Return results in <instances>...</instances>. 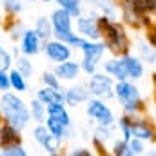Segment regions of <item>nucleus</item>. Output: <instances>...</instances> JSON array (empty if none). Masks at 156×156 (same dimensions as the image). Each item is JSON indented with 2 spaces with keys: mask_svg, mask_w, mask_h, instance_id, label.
Masks as SVG:
<instances>
[{
  "mask_svg": "<svg viewBox=\"0 0 156 156\" xmlns=\"http://www.w3.org/2000/svg\"><path fill=\"white\" fill-rule=\"evenodd\" d=\"M9 80H11V91H15V93H18V94H22V93H26V91L29 89V83H27L29 78L24 76L15 66L9 69Z\"/></svg>",
  "mask_w": 156,
  "mask_h": 156,
  "instance_id": "23",
  "label": "nucleus"
},
{
  "mask_svg": "<svg viewBox=\"0 0 156 156\" xmlns=\"http://www.w3.org/2000/svg\"><path fill=\"white\" fill-rule=\"evenodd\" d=\"M35 96L40 102H44L45 105L55 104V102H64V89H55V87H47L42 85L40 89L35 91Z\"/></svg>",
  "mask_w": 156,
  "mask_h": 156,
  "instance_id": "21",
  "label": "nucleus"
},
{
  "mask_svg": "<svg viewBox=\"0 0 156 156\" xmlns=\"http://www.w3.org/2000/svg\"><path fill=\"white\" fill-rule=\"evenodd\" d=\"M154 142H156V140H154Z\"/></svg>",
  "mask_w": 156,
  "mask_h": 156,
  "instance_id": "43",
  "label": "nucleus"
},
{
  "mask_svg": "<svg viewBox=\"0 0 156 156\" xmlns=\"http://www.w3.org/2000/svg\"><path fill=\"white\" fill-rule=\"evenodd\" d=\"M26 2H37V0H26Z\"/></svg>",
  "mask_w": 156,
  "mask_h": 156,
  "instance_id": "41",
  "label": "nucleus"
},
{
  "mask_svg": "<svg viewBox=\"0 0 156 156\" xmlns=\"http://www.w3.org/2000/svg\"><path fill=\"white\" fill-rule=\"evenodd\" d=\"M35 31L38 33V37L42 38V42L53 38V24L49 16H38L35 20Z\"/></svg>",
  "mask_w": 156,
  "mask_h": 156,
  "instance_id": "25",
  "label": "nucleus"
},
{
  "mask_svg": "<svg viewBox=\"0 0 156 156\" xmlns=\"http://www.w3.org/2000/svg\"><path fill=\"white\" fill-rule=\"evenodd\" d=\"M91 4V9L96 11L98 15H104L107 18L118 20L120 16V0H83Z\"/></svg>",
  "mask_w": 156,
  "mask_h": 156,
  "instance_id": "17",
  "label": "nucleus"
},
{
  "mask_svg": "<svg viewBox=\"0 0 156 156\" xmlns=\"http://www.w3.org/2000/svg\"><path fill=\"white\" fill-rule=\"evenodd\" d=\"M147 142L140 140V138H131L129 140V151H131V156H140V154H145L147 153V147H145Z\"/></svg>",
  "mask_w": 156,
  "mask_h": 156,
  "instance_id": "33",
  "label": "nucleus"
},
{
  "mask_svg": "<svg viewBox=\"0 0 156 156\" xmlns=\"http://www.w3.org/2000/svg\"><path fill=\"white\" fill-rule=\"evenodd\" d=\"M145 13L136 0H120V20L133 29H144Z\"/></svg>",
  "mask_w": 156,
  "mask_h": 156,
  "instance_id": "10",
  "label": "nucleus"
},
{
  "mask_svg": "<svg viewBox=\"0 0 156 156\" xmlns=\"http://www.w3.org/2000/svg\"><path fill=\"white\" fill-rule=\"evenodd\" d=\"M111 154L113 156H131V151H129V140H123L122 136L120 138H115L111 142V147H109Z\"/></svg>",
  "mask_w": 156,
  "mask_h": 156,
  "instance_id": "31",
  "label": "nucleus"
},
{
  "mask_svg": "<svg viewBox=\"0 0 156 156\" xmlns=\"http://www.w3.org/2000/svg\"><path fill=\"white\" fill-rule=\"evenodd\" d=\"M44 123H45V127L49 129V133H51L56 140H60L62 144H64L67 138H71V134H73V127H67L66 123H62L56 116L47 115V118H45Z\"/></svg>",
  "mask_w": 156,
  "mask_h": 156,
  "instance_id": "19",
  "label": "nucleus"
},
{
  "mask_svg": "<svg viewBox=\"0 0 156 156\" xmlns=\"http://www.w3.org/2000/svg\"><path fill=\"white\" fill-rule=\"evenodd\" d=\"M51 24H53V37L58 40H62L64 37H67L69 33L75 31V16L66 11L64 7H55L53 13L49 15Z\"/></svg>",
  "mask_w": 156,
  "mask_h": 156,
  "instance_id": "8",
  "label": "nucleus"
},
{
  "mask_svg": "<svg viewBox=\"0 0 156 156\" xmlns=\"http://www.w3.org/2000/svg\"><path fill=\"white\" fill-rule=\"evenodd\" d=\"M18 45H20V53L22 55H26V56H37V55L42 53L44 42L38 37V33L35 31V27H26V31H24L20 42H18Z\"/></svg>",
  "mask_w": 156,
  "mask_h": 156,
  "instance_id": "14",
  "label": "nucleus"
},
{
  "mask_svg": "<svg viewBox=\"0 0 156 156\" xmlns=\"http://www.w3.org/2000/svg\"><path fill=\"white\" fill-rule=\"evenodd\" d=\"M80 53H82V58H80L82 71L89 76L102 67V62L109 51L104 40H85L83 45L80 47Z\"/></svg>",
  "mask_w": 156,
  "mask_h": 156,
  "instance_id": "4",
  "label": "nucleus"
},
{
  "mask_svg": "<svg viewBox=\"0 0 156 156\" xmlns=\"http://www.w3.org/2000/svg\"><path fill=\"white\" fill-rule=\"evenodd\" d=\"M31 136H33V142L38 145L45 154L55 156V154L60 153L62 142L56 140V138L49 133V129L45 127V123H35V127H33V131H31Z\"/></svg>",
  "mask_w": 156,
  "mask_h": 156,
  "instance_id": "11",
  "label": "nucleus"
},
{
  "mask_svg": "<svg viewBox=\"0 0 156 156\" xmlns=\"http://www.w3.org/2000/svg\"><path fill=\"white\" fill-rule=\"evenodd\" d=\"M40 80H42V85L55 87V89H62V80L56 76V73H55L53 69H49V71H44Z\"/></svg>",
  "mask_w": 156,
  "mask_h": 156,
  "instance_id": "32",
  "label": "nucleus"
},
{
  "mask_svg": "<svg viewBox=\"0 0 156 156\" xmlns=\"http://www.w3.org/2000/svg\"><path fill=\"white\" fill-rule=\"evenodd\" d=\"M55 4L58 7H64L66 11H69L75 18L83 13V0H55Z\"/></svg>",
  "mask_w": 156,
  "mask_h": 156,
  "instance_id": "27",
  "label": "nucleus"
},
{
  "mask_svg": "<svg viewBox=\"0 0 156 156\" xmlns=\"http://www.w3.org/2000/svg\"><path fill=\"white\" fill-rule=\"evenodd\" d=\"M42 53L45 55V58H47L53 66L73 58V47H71L69 44H66L64 40H58V38H55V37L44 42Z\"/></svg>",
  "mask_w": 156,
  "mask_h": 156,
  "instance_id": "9",
  "label": "nucleus"
},
{
  "mask_svg": "<svg viewBox=\"0 0 156 156\" xmlns=\"http://www.w3.org/2000/svg\"><path fill=\"white\" fill-rule=\"evenodd\" d=\"M115 100L122 105V113L129 116L145 115V100L140 93V87L134 80H118L115 82Z\"/></svg>",
  "mask_w": 156,
  "mask_h": 156,
  "instance_id": "3",
  "label": "nucleus"
},
{
  "mask_svg": "<svg viewBox=\"0 0 156 156\" xmlns=\"http://www.w3.org/2000/svg\"><path fill=\"white\" fill-rule=\"evenodd\" d=\"M53 71L56 73V76L60 78L62 82H76L80 78V75L83 73L80 62L73 60V58H69L66 62H60V64H55Z\"/></svg>",
  "mask_w": 156,
  "mask_h": 156,
  "instance_id": "16",
  "label": "nucleus"
},
{
  "mask_svg": "<svg viewBox=\"0 0 156 156\" xmlns=\"http://www.w3.org/2000/svg\"><path fill=\"white\" fill-rule=\"evenodd\" d=\"M15 144H24L22 131L7 122H2V125H0V149H5V147L15 145Z\"/></svg>",
  "mask_w": 156,
  "mask_h": 156,
  "instance_id": "18",
  "label": "nucleus"
},
{
  "mask_svg": "<svg viewBox=\"0 0 156 156\" xmlns=\"http://www.w3.org/2000/svg\"><path fill=\"white\" fill-rule=\"evenodd\" d=\"M0 47H4V45H2V37H0Z\"/></svg>",
  "mask_w": 156,
  "mask_h": 156,
  "instance_id": "40",
  "label": "nucleus"
},
{
  "mask_svg": "<svg viewBox=\"0 0 156 156\" xmlns=\"http://www.w3.org/2000/svg\"><path fill=\"white\" fill-rule=\"evenodd\" d=\"M120 60H122V64H123V67H125V71H127L129 80L138 82V80L144 78V75H145V62H144L138 55H133V53L129 51V53L122 55Z\"/></svg>",
  "mask_w": 156,
  "mask_h": 156,
  "instance_id": "15",
  "label": "nucleus"
},
{
  "mask_svg": "<svg viewBox=\"0 0 156 156\" xmlns=\"http://www.w3.org/2000/svg\"><path fill=\"white\" fill-rule=\"evenodd\" d=\"M136 55L149 66L156 64V47L149 42V40H138L136 42Z\"/></svg>",
  "mask_w": 156,
  "mask_h": 156,
  "instance_id": "22",
  "label": "nucleus"
},
{
  "mask_svg": "<svg viewBox=\"0 0 156 156\" xmlns=\"http://www.w3.org/2000/svg\"><path fill=\"white\" fill-rule=\"evenodd\" d=\"M29 113H31V120L35 123H44L45 118H47V105L44 102H40L38 98L35 96L29 102Z\"/></svg>",
  "mask_w": 156,
  "mask_h": 156,
  "instance_id": "24",
  "label": "nucleus"
},
{
  "mask_svg": "<svg viewBox=\"0 0 156 156\" xmlns=\"http://www.w3.org/2000/svg\"><path fill=\"white\" fill-rule=\"evenodd\" d=\"M93 138L98 140L100 144L107 145L109 142L115 140V133H113V127H107V125H96L94 131H93Z\"/></svg>",
  "mask_w": 156,
  "mask_h": 156,
  "instance_id": "28",
  "label": "nucleus"
},
{
  "mask_svg": "<svg viewBox=\"0 0 156 156\" xmlns=\"http://www.w3.org/2000/svg\"><path fill=\"white\" fill-rule=\"evenodd\" d=\"M0 122H7L24 131L33 122L29 104H26V100L15 91L0 93Z\"/></svg>",
  "mask_w": 156,
  "mask_h": 156,
  "instance_id": "1",
  "label": "nucleus"
},
{
  "mask_svg": "<svg viewBox=\"0 0 156 156\" xmlns=\"http://www.w3.org/2000/svg\"><path fill=\"white\" fill-rule=\"evenodd\" d=\"M2 9L5 16H18L24 11V0H2Z\"/></svg>",
  "mask_w": 156,
  "mask_h": 156,
  "instance_id": "30",
  "label": "nucleus"
},
{
  "mask_svg": "<svg viewBox=\"0 0 156 156\" xmlns=\"http://www.w3.org/2000/svg\"><path fill=\"white\" fill-rule=\"evenodd\" d=\"M91 98V93L87 89V83H80V82H71V85L67 89H64V102L67 107H78V105H85V102Z\"/></svg>",
  "mask_w": 156,
  "mask_h": 156,
  "instance_id": "13",
  "label": "nucleus"
},
{
  "mask_svg": "<svg viewBox=\"0 0 156 156\" xmlns=\"http://www.w3.org/2000/svg\"><path fill=\"white\" fill-rule=\"evenodd\" d=\"M85 115H87V118H91L96 125H107V127H115L116 125V115L111 109V105L107 104V100L91 96L85 102Z\"/></svg>",
  "mask_w": 156,
  "mask_h": 156,
  "instance_id": "5",
  "label": "nucleus"
},
{
  "mask_svg": "<svg viewBox=\"0 0 156 156\" xmlns=\"http://www.w3.org/2000/svg\"><path fill=\"white\" fill-rule=\"evenodd\" d=\"M102 69H104L109 76L115 78L116 82H118V80H129L127 71H125V67H123V64H122L120 56L111 55L109 58H104V62H102Z\"/></svg>",
  "mask_w": 156,
  "mask_h": 156,
  "instance_id": "20",
  "label": "nucleus"
},
{
  "mask_svg": "<svg viewBox=\"0 0 156 156\" xmlns=\"http://www.w3.org/2000/svg\"><path fill=\"white\" fill-rule=\"evenodd\" d=\"M131 129L134 138H140L147 144H153L156 140V125L145 115L131 116Z\"/></svg>",
  "mask_w": 156,
  "mask_h": 156,
  "instance_id": "12",
  "label": "nucleus"
},
{
  "mask_svg": "<svg viewBox=\"0 0 156 156\" xmlns=\"http://www.w3.org/2000/svg\"><path fill=\"white\" fill-rule=\"evenodd\" d=\"M153 87H154V100H156V73L153 75Z\"/></svg>",
  "mask_w": 156,
  "mask_h": 156,
  "instance_id": "38",
  "label": "nucleus"
},
{
  "mask_svg": "<svg viewBox=\"0 0 156 156\" xmlns=\"http://www.w3.org/2000/svg\"><path fill=\"white\" fill-rule=\"evenodd\" d=\"M15 67H16L26 78H31L35 75V67H33V64H31V56L18 55L16 60H15Z\"/></svg>",
  "mask_w": 156,
  "mask_h": 156,
  "instance_id": "26",
  "label": "nucleus"
},
{
  "mask_svg": "<svg viewBox=\"0 0 156 156\" xmlns=\"http://www.w3.org/2000/svg\"><path fill=\"white\" fill-rule=\"evenodd\" d=\"M67 154L69 156H91L93 154V151H91L89 147H73Z\"/></svg>",
  "mask_w": 156,
  "mask_h": 156,
  "instance_id": "37",
  "label": "nucleus"
},
{
  "mask_svg": "<svg viewBox=\"0 0 156 156\" xmlns=\"http://www.w3.org/2000/svg\"><path fill=\"white\" fill-rule=\"evenodd\" d=\"M115 78L109 76L105 71H96L87 76V89L91 96L102 98V100H113L115 98Z\"/></svg>",
  "mask_w": 156,
  "mask_h": 156,
  "instance_id": "6",
  "label": "nucleus"
},
{
  "mask_svg": "<svg viewBox=\"0 0 156 156\" xmlns=\"http://www.w3.org/2000/svg\"><path fill=\"white\" fill-rule=\"evenodd\" d=\"M75 31L85 40H102V27L98 22V13L89 11L75 18Z\"/></svg>",
  "mask_w": 156,
  "mask_h": 156,
  "instance_id": "7",
  "label": "nucleus"
},
{
  "mask_svg": "<svg viewBox=\"0 0 156 156\" xmlns=\"http://www.w3.org/2000/svg\"><path fill=\"white\" fill-rule=\"evenodd\" d=\"M40 2H44V4H55V0H40Z\"/></svg>",
  "mask_w": 156,
  "mask_h": 156,
  "instance_id": "39",
  "label": "nucleus"
},
{
  "mask_svg": "<svg viewBox=\"0 0 156 156\" xmlns=\"http://www.w3.org/2000/svg\"><path fill=\"white\" fill-rule=\"evenodd\" d=\"M27 149L24 147V144H15L9 145L5 149H0V156H27Z\"/></svg>",
  "mask_w": 156,
  "mask_h": 156,
  "instance_id": "34",
  "label": "nucleus"
},
{
  "mask_svg": "<svg viewBox=\"0 0 156 156\" xmlns=\"http://www.w3.org/2000/svg\"><path fill=\"white\" fill-rule=\"evenodd\" d=\"M118 129V133L122 134V138L123 140H131L133 138V129H131V116L129 115H123L122 113V116L116 118V125H115Z\"/></svg>",
  "mask_w": 156,
  "mask_h": 156,
  "instance_id": "29",
  "label": "nucleus"
},
{
  "mask_svg": "<svg viewBox=\"0 0 156 156\" xmlns=\"http://www.w3.org/2000/svg\"><path fill=\"white\" fill-rule=\"evenodd\" d=\"M11 91V80H9V71L0 69V93Z\"/></svg>",
  "mask_w": 156,
  "mask_h": 156,
  "instance_id": "36",
  "label": "nucleus"
},
{
  "mask_svg": "<svg viewBox=\"0 0 156 156\" xmlns=\"http://www.w3.org/2000/svg\"><path fill=\"white\" fill-rule=\"evenodd\" d=\"M0 125H2V122H0Z\"/></svg>",
  "mask_w": 156,
  "mask_h": 156,
  "instance_id": "42",
  "label": "nucleus"
},
{
  "mask_svg": "<svg viewBox=\"0 0 156 156\" xmlns=\"http://www.w3.org/2000/svg\"><path fill=\"white\" fill-rule=\"evenodd\" d=\"M13 53L11 51H7L5 47H0V69H4V71H9L13 66H15V60H13Z\"/></svg>",
  "mask_w": 156,
  "mask_h": 156,
  "instance_id": "35",
  "label": "nucleus"
},
{
  "mask_svg": "<svg viewBox=\"0 0 156 156\" xmlns=\"http://www.w3.org/2000/svg\"><path fill=\"white\" fill-rule=\"evenodd\" d=\"M98 22L102 27V40L107 45V51L115 56H122L131 51V37L125 29V24L122 20H113L104 15H98Z\"/></svg>",
  "mask_w": 156,
  "mask_h": 156,
  "instance_id": "2",
  "label": "nucleus"
}]
</instances>
